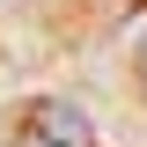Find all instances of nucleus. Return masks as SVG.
Wrapping results in <instances>:
<instances>
[{
    "label": "nucleus",
    "mask_w": 147,
    "mask_h": 147,
    "mask_svg": "<svg viewBox=\"0 0 147 147\" xmlns=\"http://www.w3.org/2000/svg\"><path fill=\"white\" fill-rule=\"evenodd\" d=\"M15 147H96V125H88V110L66 103V96H37L15 118Z\"/></svg>",
    "instance_id": "nucleus-1"
},
{
    "label": "nucleus",
    "mask_w": 147,
    "mask_h": 147,
    "mask_svg": "<svg viewBox=\"0 0 147 147\" xmlns=\"http://www.w3.org/2000/svg\"><path fill=\"white\" fill-rule=\"evenodd\" d=\"M132 81H140V96H147V37L132 44Z\"/></svg>",
    "instance_id": "nucleus-2"
}]
</instances>
